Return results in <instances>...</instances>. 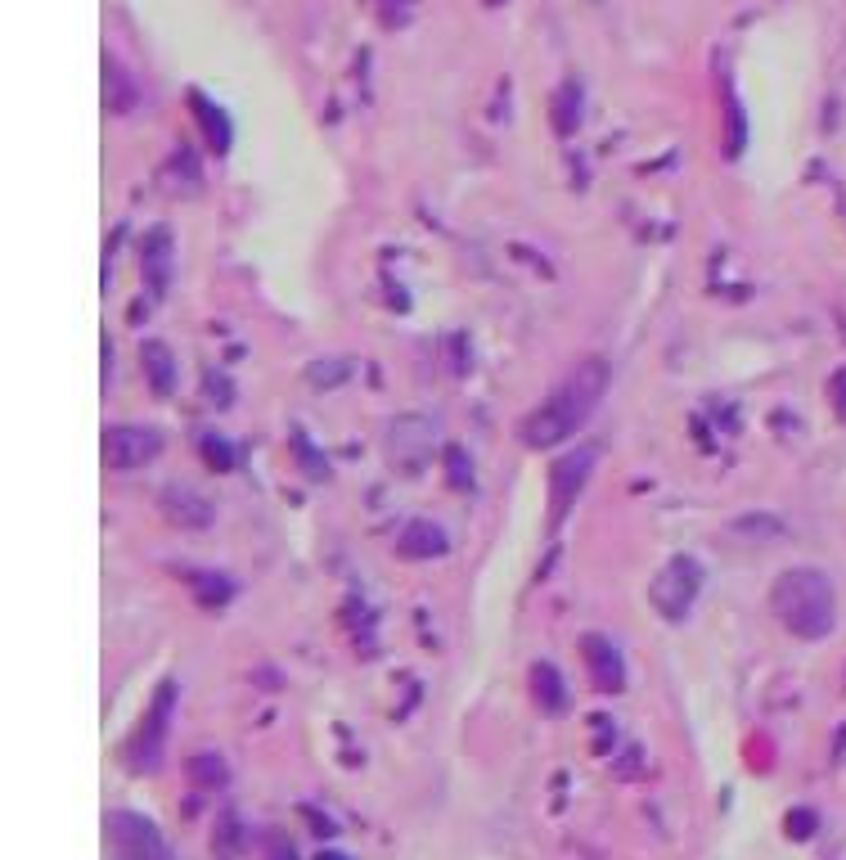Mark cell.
<instances>
[{
    "mask_svg": "<svg viewBox=\"0 0 846 860\" xmlns=\"http://www.w3.org/2000/svg\"><path fill=\"white\" fill-rule=\"evenodd\" d=\"M315 860H347V856H338V851H320Z\"/></svg>",
    "mask_w": 846,
    "mask_h": 860,
    "instance_id": "e0dca14e",
    "label": "cell"
},
{
    "mask_svg": "<svg viewBox=\"0 0 846 860\" xmlns=\"http://www.w3.org/2000/svg\"><path fill=\"white\" fill-rule=\"evenodd\" d=\"M770 608L797 640H824L837 626V590L828 572L819 568H788L779 572L770 590Z\"/></svg>",
    "mask_w": 846,
    "mask_h": 860,
    "instance_id": "7a4b0ae2",
    "label": "cell"
},
{
    "mask_svg": "<svg viewBox=\"0 0 846 860\" xmlns=\"http://www.w3.org/2000/svg\"><path fill=\"white\" fill-rule=\"evenodd\" d=\"M270 860H293V847H284V842H275V851H270Z\"/></svg>",
    "mask_w": 846,
    "mask_h": 860,
    "instance_id": "2e32d148",
    "label": "cell"
},
{
    "mask_svg": "<svg viewBox=\"0 0 846 860\" xmlns=\"http://www.w3.org/2000/svg\"><path fill=\"white\" fill-rule=\"evenodd\" d=\"M441 550H446V536H441V527H432V523H410V527H405L401 554L419 559V554H441Z\"/></svg>",
    "mask_w": 846,
    "mask_h": 860,
    "instance_id": "30bf717a",
    "label": "cell"
},
{
    "mask_svg": "<svg viewBox=\"0 0 846 860\" xmlns=\"http://www.w3.org/2000/svg\"><path fill=\"white\" fill-rule=\"evenodd\" d=\"M194 104H198V118H203L212 149H216V154H221V149H230V122H225L221 113H216V104H207L203 95H194Z\"/></svg>",
    "mask_w": 846,
    "mask_h": 860,
    "instance_id": "7c38bea8",
    "label": "cell"
},
{
    "mask_svg": "<svg viewBox=\"0 0 846 860\" xmlns=\"http://www.w3.org/2000/svg\"><path fill=\"white\" fill-rule=\"evenodd\" d=\"M104 833H108V847H113V860H176L171 847L162 842L158 824L135 811H108Z\"/></svg>",
    "mask_w": 846,
    "mask_h": 860,
    "instance_id": "3957f363",
    "label": "cell"
},
{
    "mask_svg": "<svg viewBox=\"0 0 846 860\" xmlns=\"http://www.w3.org/2000/svg\"><path fill=\"white\" fill-rule=\"evenodd\" d=\"M162 451V437L153 433V428H108L104 433V464L113 473H131L140 469L144 460H153V455Z\"/></svg>",
    "mask_w": 846,
    "mask_h": 860,
    "instance_id": "52a82bcc",
    "label": "cell"
},
{
    "mask_svg": "<svg viewBox=\"0 0 846 860\" xmlns=\"http://www.w3.org/2000/svg\"><path fill=\"white\" fill-rule=\"evenodd\" d=\"M698 586H702V568L693 559H671L666 563L662 572H657V581H653V590H648V595H653V604L662 608V617H684L693 608V595H698Z\"/></svg>",
    "mask_w": 846,
    "mask_h": 860,
    "instance_id": "277c9868",
    "label": "cell"
},
{
    "mask_svg": "<svg viewBox=\"0 0 846 860\" xmlns=\"http://www.w3.org/2000/svg\"><path fill=\"white\" fill-rule=\"evenodd\" d=\"M590 469H594V451H590V446L563 455V460L549 469V527H558L567 518V509L576 505L581 487L590 482Z\"/></svg>",
    "mask_w": 846,
    "mask_h": 860,
    "instance_id": "5b68a950",
    "label": "cell"
},
{
    "mask_svg": "<svg viewBox=\"0 0 846 860\" xmlns=\"http://www.w3.org/2000/svg\"><path fill=\"white\" fill-rule=\"evenodd\" d=\"M833 410H837V419H846V370H837L833 374Z\"/></svg>",
    "mask_w": 846,
    "mask_h": 860,
    "instance_id": "5bb4252c",
    "label": "cell"
},
{
    "mask_svg": "<svg viewBox=\"0 0 846 860\" xmlns=\"http://www.w3.org/2000/svg\"><path fill=\"white\" fill-rule=\"evenodd\" d=\"M603 388H608V365H603L599 356H585V361L576 365V370L527 415V424H522V442L536 446V451L567 442V437H572L576 428L594 415V410H599Z\"/></svg>",
    "mask_w": 846,
    "mask_h": 860,
    "instance_id": "6da1fadb",
    "label": "cell"
},
{
    "mask_svg": "<svg viewBox=\"0 0 846 860\" xmlns=\"http://www.w3.org/2000/svg\"><path fill=\"white\" fill-rule=\"evenodd\" d=\"M810 824H815V820H810L806 811H801V815H788V833H797V838H806Z\"/></svg>",
    "mask_w": 846,
    "mask_h": 860,
    "instance_id": "9a60e30c",
    "label": "cell"
},
{
    "mask_svg": "<svg viewBox=\"0 0 846 860\" xmlns=\"http://www.w3.org/2000/svg\"><path fill=\"white\" fill-rule=\"evenodd\" d=\"M189 775H194L198 788H221L225 784V761L216 757V752H198V757L189 761Z\"/></svg>",
    "mask_w": 846,
    "mask_h": 860,
    "instance_id": "4fadbf2b",
    "label": "cell"
},
{
    "mask_svg": "<svg viewBox=\"0 0 846 860\" xmlns=\"http://www.w3.org/2000/svg\"><path fill=\"white\" fill-rule=\"evenodd\" d=\"M531 685H536V703L545 707V712H558V707H563V680H558L554 662H536V667H531Z\"/></svg>",
    "mask_w": 846,
    "mask_h": 860,
    "instance_id": "9c48e42d",
    "label": "cell"
},
{
    "mask_svg": "<svg viewBox=\"0 0 846 860\" xmlns=\"http://www.w3.org/2000/svg\"><path fill=\"white\" fill-rule=\"evenodd\" d=\"M581 658H585V667H590L594 689L617 694V689L626 685V662H621L617 644H612L608 635H581Z\"/></svg>",
    "mask_w": 846,
    "mask_h": 860,
    "instance_id": "ba28073f",
    "label": "cell"
},
{
    "mask_svg": "<svg viewBox=\"0 0 846 860\" xmlns=\"http://www.w3.org/2000/svg\"><path fill=\"white\" fill-rule=\"evenodd\" d=\"M171 703H176V680H162L158 698L153 707L144 712L140 730H135V743H131V766L135 770H153L162 757V739H167V716H171Z\"/></svg>",
    "mask_w": 846,
    "mask_h": 860,
    "instance_id": "8992f818",
    "label": "cell"
},
{
    "mask_svg": "<svg viewBox=\"0 0 846 860\" xmlns=\"http://www.w3.org/2000/svg\"><path fill=\"white\" fill-rule=\"evenodd\" d=\"M140 356H144V370H149V379H153V392H158V397H167L171 392V352L162 343H144L140 347Z\"/></svg>",
    "mask_w": 846,
    "mask_h": 860,
    "instance_id": "8fae6325",
    "label": "cell"
}]
</instances>
